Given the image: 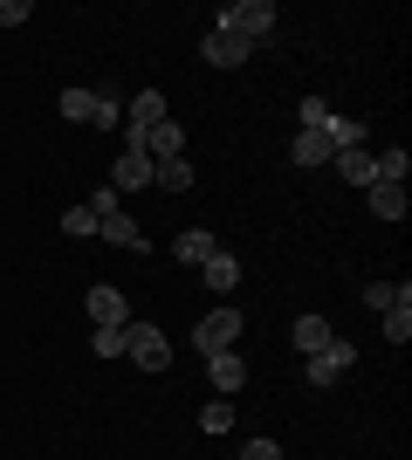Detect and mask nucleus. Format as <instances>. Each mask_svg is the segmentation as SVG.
Here are the masks:
<instances>
[{
	"label": "nucleus",
	"mask_w": 412,
	"mask_h": 460,
	"mask_svg": "<svg viewBox=\"0 0 412 460\" xmlns=\"http://www.w3.org/2000/svg\"><path fill=\"white\" fill-rule=\"evenodd\" d=\"M220 248V241H214V234H206V227H186V234H179V241H172V254H179V261H186V269H199V261H206V254H214Z\"/></svg>",
	"instance_id": "13"
},
{
	"label": "nucleus",
	"mask_w": 412,
	"mask_h": 460,
	"mask_svg": "<svg viewBox=\"0 0 412 460\" xmlns=\"http://www.w3.org/2000/svg\"><path fill=\"white\" fill-rule=\"evenodd\" d=\"M372 165H378V179H385V186H406V172H412L406 145H392V152H372Z\"/></svg>",
	"instance_id": "20"
},
{
	"label": "nucleus",
	"mask_w": 412,
	"mask_h": 460,
	"mask_svg": "<svg viewBox=\"0 0 412 460\" xmlns=\"http://www.w3.org/2000/svg\"><path fill=\"white\" fill-rule=\"evenodd\" d=\"M83 303H90V323H97V330H124V323H131V309H124V288H110V282H97L90 296H83Z\"/></svg>",
	"instance_id": "4"
},
{
	"label": "nucleus",
	"mask_w": 412,
	"mask_h": 460,
	"mask_svg": "<svg viewBox=\"0 0 412 460\" xmlns=\"http://www.w3.org/2000/svg\"><path fill=\"white\" fill-rule=\"evenodd\" d=\"M199 56L214 62V69H241V62L255 56V41H241V35H227V28H214V35H206V49H199Z\"/></svg>",
	"instance_id": "7"
},
{
	"label": "nucleus",
	"mask_w": 412,
	"mask_h": 460,
	"mask_svg": "<svg viewBox=\"0 0 412 460\" xmlns=\"http://www.w3.org/2000/svg\"><path fill=\"white\" fill-rule=\"evenodd\" d=\"M90 124H97V131H118V124H124V103H118L110 90H97V111H90Z\"/></svg>",
	"instance_id": "23"
},
{
	"label": "nucleus",
	"mask_w": 412,
	"mask_h": 460,
	"mask_svg": "<svg viewBox=\"0 0 412 460\" xmlns=\"http://www.w3.org/2000/svg\"><path fill=\"white\" fill-rule=\"evenodd\" d=\"M206 378H214L220 399H241V385H248V358H241V350H214V358H206Z\"/></svg>",
	"instance_id": "5"
},
{
	"label": "nucleus",
	"mask_w": 412,
	"mask_h": 460,
	"mask_svg": "<svg viewBox=\"0 0 412 460\" xmlns=\"http://www.w3.org/2000/svg\"><path fill=\"white\" fill-rule=\"evenodd\" d=\"M330 344H337V330L323 316H295V350L302 358H316V350H330Z\"/></svg>",
	"instance_id": "11"
},
{
	"label": "nucleus",
	"mask_w": 412,
	"mask_h": 460,
	"mask_svg": "<svg viewBox=\"0 0 412 460\" xmlns=\"http://www.w3.org/2000/svg\"><path fill=\"white\" fill-rule=\"evenodd\" d=\"M90 111H97V90H62V117L69 124H90Z\"/></svg>",
	"instance_id": "21"
},
{
	"label": "nucleus",
	"mask_w": 412,
	"mask_h": 460,
	"mask_svg": "<svg viewBox=\"0 0 412 460\" xmlns=\"http://www.w3.org/2000/svg\"><path fill=\"white\" fill-rule=\"evenodd\" d=\"M364 303H372L378 316H385V309H412V288L406 282H372V288H364Z\"/></svg>",
	"instance_id": "18"
},
{
	"label": "nucleus",
	"mask_w": 412,
	"mask_h": 460,
	"mask_svg": "<svg viewBox=\"0 0 412 460\" xmlns=\"http://www.w3.org/2000/svg\"><path fill=\"white\" fill-rule=\"evenodd\" d=\"M214 21L227 28V35H241V41H261L275 28V7H268V0H227Z\"/></svg>",
	"instance_id": "3"
},
{
	"label": "nucleus",
	"mask_w": 412,
	"mask_h": 460,
	"mask_svg": "<svg viewBox=\"0 0 412 460\" xmlns=\"http://www.w3.org/2000/svg\"><path fill=\"white\" fill-rule=\"evenodd\" d=\"M227 426H234V399H214L199 412V433H227Z\"/></svg>",
	"instance_id": "25"
},
{
	"label": "nucleus",
	"mask_w": 412,
	"mask_h": 460,
	"mask_svg": "<svg viewBox=\"0 0 412 460\" xmlns=\"http://www.w3.org/2000/svg\"><path fill=\"white\" fill-rule=\"evenodd\" d=\"M323 137H330V152H364V124H351V117H330V124H323Z\"/></svg>",
	"instance_id": "16"
},
{
	"label": "nucleus",
	"mask_w": 412,
	"mask_h": 460,
	"mask_svg": "<svg viewBox=\"0 0 412 460\" xmlns=\"http://www.w3.org/2000/svg\"><path fill=\"white\" fill-rule=\"evenodd\" d=\"M35 14V7H28V0H0V28H21V21Z\"/></svg>",
	"instance_id": "28"
},
{
	"label": "nucleus",
	"mask_w": 412,
	"mask_h": 460,
	"mask_svg": "<svg viewBox=\"0 0 412 460\" xmlns=\"http://www.w3.org/2000/svg\"><path fill=\"white\" fill-rule=\"evenodd\" d=\"M199 275H206V288H214V296H227V288L241 282V261H234L227 248H214L206 261H199Z\"/></svg>",
	"instance_id": "10"
},
{
	"label": "nucleus",
	"mask_w": 412,
	"mask_h": 460,
	"mask_svg": "<svg viewBox=\"0 0 412 460\" xmlns=\"http://www.w3.org/2000/svg\"><path fill=\"white\" fill-rule=\"evenodd\" d=\"M165 117H172V111H165V96H158V90L131 96V131H152V124H165Z\"/></svg>",
	"instance_id": "14"
},
{
	"label": "nucleus",
	"mask_w": 412,
	"mask_h": 460,
	"mask_svg": "<svg viewBox=\"0 0 412 460\" xmlns=\"http://www.w3.org/2000/svg\"><path fill=\"white\" fill-rule=\"evenodd\" d=\"M90 350L97 358H124V330H90Z\"/></svg>",
	"instance_id": "27"
},
{
	"label": "nucleus",
	"mask_w": 412,
	"mask_h": 460,
	"mask_svg": "<svg viewBox=\"0 0 412 460\" xmlns=\"http://www.w3.org/2000/svg\"><path fill=\"white\" fill-rule=\"evenodd\" d=\"M241 460H282V447H275V440H248V447H241Z\"/></svg>",
	"instance_id": "29"
},
{
	"label": "nucleus",
	"mask_w": 412,
	"mask_h": 460,
	"mask_svg": "<svg viewBox=\"0 0 412 460\" xmlns=\"http://www.w3.org/2000/svg\"><path fill=\"white\" fill-rule=\"evenodd\" d=\"M124 358H131L137 371H165L172 365V337L158 323H124Z\"/></svg>",
	"instance_id": "1"
},
{
	"label": "nucleus",
	"mask_w": 412,
	"mask_h": 460,
	"mask_svg": "<svg viewBox=\"0 0 412 460\" xmlns=\"http://www.w3.org/2000/svg\"><path fill=\"white\" fill-rule=\"evenodd\" d=\"M385 344H392V350L412 344V309H385Z\"/></svg>",
	"instance_id": "24"
},
{
	"label": "nucleus",
	"mask_w": 412,
	"mask_h": 460,
	"mask_svg": "<svg viewBox=\"0 0 412 460\" xmlns=\"http://www.w3.org/2000/svg\"><path fill=\"white\" fill-rule=\"evenodd\" d=\"M152 186H165V192H193V165H186V158H158V165H152Z\"/></svg>",
	"instance_id": "17"
},
{
	"label": "nucleus",
	"mask_w": 412,
	"mask_h": 460,
	"mask_svg": "<svg viewBox=\"0 0 412 460\" xmlns=\"http://www.w3.org/2000/svg\"><path fill=\"white\" fill-rule=\"evenodd\" d=\"M234 344H241V309L234 303L206 309V316L193 323V350H206V358H214V350H234Z\"/></svg>",
	"instance_id": "2"
},
{
	"label": "nucleus",
	"mask_w": 412,
	"mask_h": 460,
	"mask_svg": "<svg viewBox=\"0 0 412 460\" xmlns=\"http://www.w3.org/2000/svg\"><path fill=\"white\" fill-rule=\"evenodd\" d=\"M337 172H344V186H372L378 165H372V152H337Z\"/></svg>",
	"instance_id": "19"
},
{
	"label": "nucleus",
	"mask_w": 412,
	"mask_h": 460,
	"mask_svg": "<svg viewBox=\"0 0 412 460\" xmlns=\"http://www.w3.org/2000/svg\"><path fill=\"white\" fill-rule=\"evenodd\" d=\"M110 186H118V199H124L131 186H152V158L137 152V145H124V152H118V165H110Z\"/></svg>",
	"instance_id": "8"
},
{
	"label": "nucleus",
	"mask_w": 412,
	"mask_h": 460,
	"mask_svg": "<svg viewBox=\"0 0 412 460\" xmlns=\"http://www.w3.org/2000/svg\"><path fill=\"white\" fill-rule=\"evenodd\" d=\"M289 158H295V165H302V172H310V165H330V137H323V131H295V145H289Z\"/></svg>",
	"instance_id": "12"
},
{
	"label": "nucleus",
	"mask_w": 412,
	"mask_h": 460,
	"mask_svg": "<svg viewBox=\"0 0 412 460\" xmlns=\"http://www.w3.org/2000/svg\"><path fill=\"white\" fill-rule=\"evenodd\" d=\"M62 234H69V241H90V234H97V213H90V207L76 199V207L62 213Z\"/></svg>",
	"instance_id": "22"
},
{
	"label": "nucleus",
	"mask_w": 412,
	"mask_h": 460,
	"mask_svg": "<svg viewBox=\"0 0 412 460\" xmlns=\"http://www.w3.org/2000/svg\"><path fill=\"white\" fill-rule=\"evenodd\" d=\"M351 365H357V350L344 344V337H337L330 350H316V358H310V385H337V378H344Z\"/></svg>",
	"instance_id": "9"
},
{
	"label": "nucleus",
	"mask_w": 412,
	"mask_h": 460,
	"mask_svg": "<svg viewBox=\"0 0 412 460\" xmlns=\"http://www.w3.org/2000/svg\"><path fill=\"white\" fill-rule=\"evenodd\" d=\"M406 207H412L406 186H385V179H372V213H378V220H406Z\"/></svg>",
	"instance_id": "15"
},
{
	"label": "nucleus",
	"mask_w": 412,
	"mask_h": 460,
	"mask_svg": "<svg viewBox=\"0 0 412 460\" xmlns=\"http://www.w3.org/2000/svg\"><path fill=\"white\" fill-rule=\"evenodd\" d=\"M97 241H110V248H145V234H137V220H131V213H124V207H103L97 213Z\"/></svg>",
	"instance_id": "6"
},
{
	"label": "nucleus",
	"mask_w": 412,
	"mask_h": 460,
	"mask_svg": "<svg viewBox=\"0 0 412 460\" xmlns=\"http://www.w3.org/2000/svg\"><path fill=\"white\" fill-rule=\"evenodd\" d=\"M295 117H302V131H323V124H330V103H323V96H302V111H295Z\"/></svg>",
	"instance_id": "26"
}]
</instances>
